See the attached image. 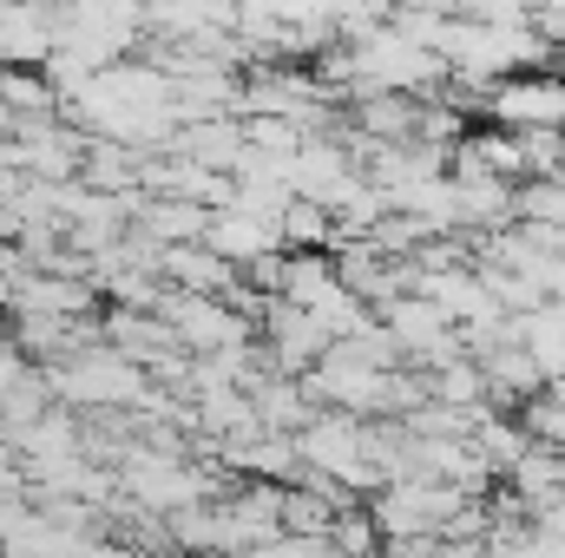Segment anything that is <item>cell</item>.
<instances>
[{
    "label": "cell",
    "instance_id": "obj_1",
    "mask_svg": "<svg viewBox=\"0 0 565 558\" xmlns=\"http://www.w3.org/2000/svg\"><path fill=\"white\" fill-rule=\"evenodd\" d=\"M40 375H46L53 401L73 408V415H132L139 395L151 388L145 368H132V362H126L119 348H106V342H93V348H79V355H60V362H40Z\"/></svg>",
    "mask_w": 565,
    "mask_h": 558
},
{
    "label": "cell",
    "instance_id": "obj_2",
    "mask_svg": "<svg viewBox=\"0 0 565 558\" xmlns=\"http://www.w3.org/2000/svg\"><path fill=\"white\" fill-rule=\"evenodd\" d=\"M362 433H369V420L342 415V408H316V415L296 427L302 473H309V480H329V486H342L349 500H355V493H382L388 480H382V466L369 460Z\"/></svg>",
    "mask_w": 565,
    "mask_h": 558
},
{
    "label": "cell",
    "instance_id": "obj_3",
    "mask_svg": "<svg viewBox=\"0 0 565 558\" xmlns=\"http://www.w3.org/2000/svg\"><path fill=\"white\" fill-rule=\"evenodd\" d=\"M460 506H467V493L447 480H395L369 500V519H375L382 546L388 539H440Z\"/></svg>",
    "mask_w": 565,
    "mask_h": 558
},
{
    "label": "cell",
    "instance_id": "obj_4",
    "mask_svg": "<svg viewBox=\"0 0 565 558\" xmlns=\"http://www.w3.org/2000/svg\"><path fill=\"white\" fill-rule=\"evenodd\" d=\"M500 132H565V73H507L480 106Z\"/></svg>",
    "mask_w": 565,
    "mask_h": 558
},
{
    "label": "cell",
    "instance_id": "obj_5",
    "mask_svg": "<svg viewBox=\"0 0 565 558\" xmlns=\"http://www.w3.org/2000/svg\"><path fill=\"white\" fill-rule=\"evenodd\" d=\"M158 315L171 322V335H178L184 355H231V348L257 342V329H250L224 296H178V289H164Z\"/></svg>",
    "mask_w": 565,
    "mask_h": 558
},
{
    "label": "cell",
    "instance_id": "obj_6",
    "mask_svg": "<svg viewBox=\"0 0 565 558\" xmlns=\"http://www.w3.org/2000/svg\"><path fill=\"white\" fill-rule=\"evenodd\" d=\"M382 329L395 335V348H402V368H440V362H454V355H467L460 348V329L427 302V296H395L388 309H382Z\"/></svg>",
    "mask_w": 565,
    "mask_h": 558
},
{
    "label": "cell",
    "instance_id": "obj_7",
    "mask_svg": "<svg viewBox=\"0 0 565 558\" xmlns=\"http://www.w3.org/2000/svg\"><path fill=\"white\" fill-rule=\"evenodd\" d=\"M53 40H60V7H46V0H0V66L40 73L53 60Z\"/></svg>",
    "mask_w": 565,
    "mask_h": 558
},
{
    "label": "cell",
    "instance_id": "obj_8",
    "mask_svg": "<svg viewBox=\"0 0 565 558\" xmlns=\"http://www.w3.org/2000/svg\"><path fill=\"white\" fill-rule=\"evenodd\" d=\"M447 184H454V217H460V230L493 237V230L513 224V184H507V178L473 171V164H447Z\"/></svg>",
    "mask_w": 565,
    "mask_h": 558
},
{
    "label": "cell",
    "instance_id": "obj_9",
    "mask_svg": "<svg viewBox=\"0 0 565 558\" xmlns=\"http://www.w3.org/2000/svg\"><path fill=\"white\" fill-rule=\"evenodd\" d=\"M7 315H99V289L86 277H60V270H20Z\"/></svg>",
    "mask_w": 565,
    "mask_h": 558
},
{
    "label": "cell",
    "instance_id": "obj_10",
    "mask_svg": "<svg viewBox=\"0 0 565 558\" xmlns=\"http://www.w3.org/2000/svg\"><path fill=\"white\" fill-rule=\"evenodd\" d=\"M158 282L178 289V296H231L237 264H224L211 244H164L158 250Z\"/></svg>",
    "mask_w": 565,
    "mask_h": 558
},
{
    "label": "cell",
    "instance_id": "obj_11",
    "mask_svg": "<svg viewBox=\"0 0 565 558\" xmlns=\"http://www.w3.org/2000/svg\"><path fill=\"white\" fill-rule=\"evenodd\" d=\"M349 171H355V158L342 151V139H302L282 178H289V191H296V197H309V204H322V211H329Z\"/></svg>",
    "mask_w": 565,
    "mask_h": 558
},
{
    "label": "cell",
    "instance_id": "obj_12",
    "mask_svg": "<svg viewBox=\"0 0 565 558\" xmlns=\"http://www.w3.org/2000/svg\"><path fill=\"white\" fill-rule=\"evenodd\" d=\"M237 151H244V119H231V112L224 119H191V126L171 132V158H191V164L224 171V178H231Z\"/></svg>",
    "mask_w": 565,
    "mask_h": 558
},
{
    "label": "cell",
    "instance_id": "obj_13",
    "mask_svg": "<svg viewBox=\"0 0 565 558\" xmlns=\"http://www.w3.org/2000/svg\"><path fill=\"white\" fill-rule=\"evenodd\" d=\"M204 224H211V211H204V204H184V197H139V204H132V230L151 237L158 250H164V244H198Z\"/></svg>",
    "mask_w": 565,
    "mask_h": 558
},
{
    "label": "cell",
    "instance_id": "obj_14",
    "mask_svg": "<svg viewBox=\"0 0 565 558\" xmlns=\"http://www.w3.org/2000/svg\"><path fill=\"white\" fill-rule=\"evenodd\" d=\"M198 244H211L224 264H250V257H270V250H282L277 244V224H257V217H244V211H211V224H204V237Z\"/></svg>",
    "mask_w": 565,
    "mask_h": 558
},
{
    "label": "cell",
    "instance_id": "obj_15",
    "mask_svg": "<svg viewBox=\"0 0 565 558\" xmlns=\"http://www.w3.org/2000/svg\"><path fill=\"white\" fill-rule=\"evenodd\" d=\"M559 486H565V453H559V447H546V440H533V447L507 466V493H513L526 513H533V506H546Z\"/></svg>",
    "mask_w": 565,
    "mask_h": 558
},
{
    "label": "cell",
    "instance_id": "obj_16",
    "mask_svg": "<svg viewBox=\"0 0 565 558\" xmlns=\"http://www.w3.org/2000/svg\"><path fill=\"white\" fill-rule=\"evenodd\" d=\"M250 395V415H257V427L264 433H296L302 420L316 415L309 408V395H302V382H289V375H264L257 388H244Z\"/></svg>",
    "mask_w": 565,
    "mask_h": 558
},
{
    "label": "cell",
    "instance_id": "obj_17",
    "mask_svg": "<svg viewBox=\"0 0 565 558\" xmlns=\"http://www.w3.org/2000/svg\"><path fill=\"white\" fill-rule=\"evenodd\" d=\"M520 348L540 362L546 382H565V302H540L533 315H520Z\"/></svg>",
    "mask_w": 565,
    "mask_h": 558
},
{
    "label": "cell",
    "instance_id": "obj_18",
    "mask_svg": "<svg viewBox=\"0 0 565 558\" xmlns=\"http://www.w3.org/2000/svg\"><path fill=\"white\" fill-rule=\"evenodd\" d=\"M422 382H427V401H440V408H460V415L487 408V375H480V362H473V355H454V362L427 368Z\"/></svg>",
    "mask_w": 565,
    "mask_h": 558
},
{
    "label": "cell",
    "instance_id": "obj_19",
    "mask_svg": "<svg viewBox=\"0 0 565 558\" xmlns=\"http://www.w3.org/2000/svg\"><path fill=\"white\" fill-rule=\"evenodd\" d=\"M46 408H53V388H46V375H40V368H26L20 382H7V388H0V440H20L33 420L46 415Z\"/></svg>",
    "mask_w": 565,
    "mask_h": 558
},
{
    "label": "cell",
    "instance_id": "obj_20",
    "mask_svg": "<svg viewBox=\"0 0 565 558\" xmlns=\"http://www.w3.org/2000/svg\"><path fill=\"white\" fill-rule=\"evenodd\" d=\"M277 244L282 250H322V257H329V244H335V217H329L322 204H309V197H289V211L277 217Z\"/></svg>",
    "mask_w": 565,
    "mask_h": 558
},
{
    "label": "cell",
    "instance_id": "obj_21",
    "mask_svg": "<svg viewBox=\"0 0 565 558\" xmlns=\"http://www.w3.org/2000/svg\"><path fill=\"white\" fill-rule=\"evenodd\" d=\"M0 106H7L13 119H53V112H60L46 73H26V66H0Z\"/></svg>",
    "mask_w": 565,
    "mask_h": 558
},
{
    "label": "cell",
    "instance_id": "obj_22",
    "mask_svg": "<svg viewBox=\"0 0 565 558\" xmlns=\"http://www.w3.org/2000/svg\"><path fill=\"white\" fill-rule=\"evenodd\" d=\"M329 552L335 558H382V533L369 519V506H342L329 526Z\"/></svg>",
    "mask_w": 565,
    "mask_h": 558
},
{
    "label": "cell",
    "instance_id": "obj_23",
    "mask_svg": "<svg viewBox=\"0 0 565 558\" xmlns=\"http://www.w3.org/2000/svg\"><path fill=\"white\" fill-rule=\"evenodd\" d=\"M454 20H480V26H520L526 0H447Z\"/></svg>",
    "mask_w": 565,
    "mask_h": 558
},
{
    "label": "cell",
    "instance_id": "obj_24",
    "mask_svg": "<svg viewBox=\"0 0 565 558\" xmlns=\"http://www.w3.org/2000/svg\"><path fill=\"white\" fill-rule=\"evenodd\" d=\"M244 144H257V151H270V158H296L302 132H296L289 119H244Z\"/></svg>",
    "mask_w": 565,
    "mask_h": 558
},
{
    "label": "cell",
    "instance_id": "obj_25",
    "mask_svg": "<svg viewBox=\"0 0 565 558\" xmlns=\"http://www.w3.org/2000/svg\"><path fill=\"white\" fill-rule=\"evenodd\" d=\"M244 558H335V552H329V539H296V533H277V539L250 546Z\"/></svg>",
    "mask_w": 565,
    "mask_h": 558
},
{
    "label": "cell",
    "instance_id": "obj_26",
    "mask_svg": "<svg viewBox=\"0 0 565 558\" xmlns=\"http://www.w3.org/2000/svg\"><path fill=\"white\" fill-rule=\"evenodd\" d=\"M13 139V112H7V106H0V144Z\"/></svg>",
    "mask_w": 565,
    "mask_h": 558
},
{
    "label": "cell",
    "instance_id": "obj_27",
    "mask_svg": "<svg viewBox=\"0 0 565 558\" xmlns=\"http://www.w3.org/2000/svg\"><path fill=\"white\" fill-rule=\"evenodd\" d=\"M559 453H565V440H559Z\"/></svg>",
    "mask_w": 565,
    "mask_h": 558
}]
</instances>
